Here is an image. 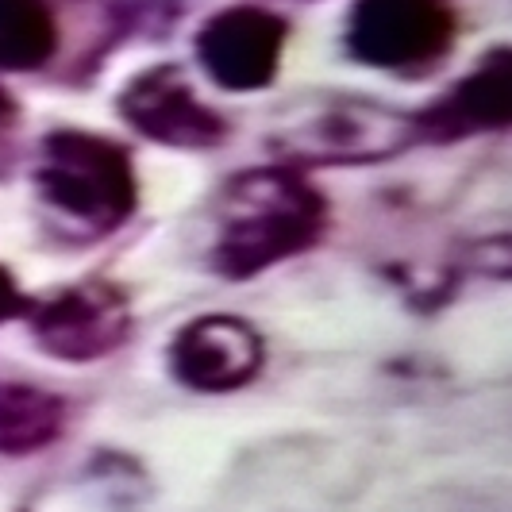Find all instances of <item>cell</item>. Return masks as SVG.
<instances>
[{"label": "cell", "instance_id": "6da1fadb", "mask_svg": "<svg viewBox=\"0 0 512 512\" xmlns=\"http://www.w3.org/2000/svg\"><path fill=\"white\" fill-rule=\"evenodd\" d=\"M332 228L328 197L293 166L239 170L212 197L208 266L228 282L258 274L312 251Z\"/></svg>", "mask_w": 512, "mask_h": 512}, {"label": "cell", "instance_id": "7a4b0ae2", "mask_svg": "<svg viewBox=\"0 0 512 512\" xmlns=\"http://www.w3.org/2000/svg\"><path fill=\"white\" fill-rule=\"evenodd\" d=\"M278 166L328 170V166H378L416 147V120L359 93H305L282 104L262 135Z\"/></svg>", "mask_w": 512, "mask_h": 512}, {"label": "cell", "instance_id": "3957f363", "mask_svg": "<svg viewBox=\"0 0 512 512\" xmlns=\"http://www.w3.org/2000/svg\"><path fill=\"white\" fill-rule=\"evenodd\" d=\"M35 197L77 239L120 231L139 208V178L128 147L81 128L43 135L35 154Z\"/></svg>", "mask_w": 512, "mask_h": 512}, {"label": "cell", "instance_id": "277c9868", "mask_svg": "<svg viewBox=\"0 0 512 512\" xmlns=\"http://www.w3.org/2000/svg\"><path fill=\"white\" fill-rule=\"evenodd\" d=\"M27 332L58 362H101L131 335V301L116 282L85 278L27 301Z\"/></svg>", "mask_w": 512, "mask_h": 512}, {"label": "cell", "instance_id": "5b68a950", "mask_svg": "<svg viewBox=\"0 0 512 512\" xmlns=\"http://www.w3.org/2000/svg\"><path fill=\"white\" fill-rule=\"evenodd\" d=\"M455 12L447 0H355L343 43L374 70H424L455 43Z\"/></svg>", "mask_w": 512, "mask_h": 512}, {"label": "cell", "instance_id": "8992f818", "mask_svg": "<svg viewBox=\"0 0 512 512\" xmlns=\"http://www.w3.org/2000/svg\"><path fill=\"white\" fill-rule=\"evenodd\" d=\"M116 112L135 135L174 151H212L228 139V120L197 97L181 66H151L135 74L116 97Z\"/></svg>", "mask_w": 512, "mask_h": 512}, {"label": "cell", "instance_id": "52a82bcc", "mask_svg": "<svg viewBox=\"0 0 512 512\" xmlns=\"http://www.w3.org/2000/svg\"><path fill=\"white\" fill-rule=\"evenodd\" d=\"M285 39H289V24L282 16L258 4H235L205 20L193 39V51L220 89L258 93L282 70Z\"/></svg>", "mask_w": 512, "mask_h": 512}, {"label": "cell", "instance_id": "ba28073f", "mask_svg": "<svg viewBox=\"0 0 512 512\" xmlns=\"http://www.w3.org/2000/svg\"><path fill=\"white\" fill-rule=\"evenodd\" d=\"M170 374L193 393H235L266 366V343L251 320L208 312L181 324L166 347Z\"/></svg>", "mask_w": 512, "mask_h": 512}, {"label": "cell", "instance_id": "9c48e42d", "mask_svg": "<svg viewBox=\"0 0 512 512\" xmlns=\"http://www.w3.org/2000/svg\"><path fill=\"white\" fill-rule=\"evenodd\" d=\"M416 143H462L474 135H493L512 124V54L509 47L486 51L466 74L443 89L436 101L412 112Z\"/></svg>", "mask_w": 512, "mask_h": 512}, {"label": "cell", "instance_id": "30bf717a", "mask_svg": "<svg viewBox=\"0 0 512 512\" xmlns=\"http://www.w3.org/2000/svg\"><path fill=\"white\" fill-rule=\"evenodd\" d=\"M66 432V401L39 385L0 382V455H39Z\"/></svg>", "mask_w": 512, "mask_h": 512}, {"label": "cell", "instance_id": "8fae6325", "mask_svg": "<svg viewBox=\"0 0 512 512\" xmlns=\"http://www.w3.org/2000/svg\"><path fill=\"white\" fill-rule=\"evenodd\" d=\"M58 54L51 0H0V70L35 74Z\"/></svg>", "mask_w": 512, "mask_h": 512}, {"label": "cell", "instance_id": "7c38bea8", "mask_svg": "<svg viewBox=\"0 0 512 512\" xmlns=\"http://www.w3.org/2000/svg\"><path fill=\"white\" fill-rule=\"evenodd\" d=\"M27 312V297L20 282L12 278V270L8 266H0V324H8V320H20Z\"/></svg>", "mask_w": 512, "mask_h": 512}, {"label": "cell", "instance_id": "4fadbf2b", "mask_svg": "<svg viewBox=\"0 0 512 512\" xmlns=\"http://www.w3.org/2000/svg\"><path fill=\"white\" fill-rule=\"evenodd\" d=\"M16 112H20V104H16V97L0 85V128H8L12 120H16Z\"/></svg>", "mask_w": 512, "mask_h": 512}]
</instances>
